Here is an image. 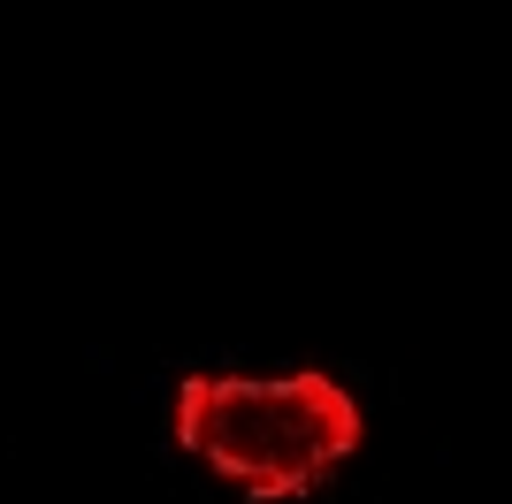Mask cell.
<instances>
[{"label":"cell","mask_w":512,"mask_h":504,"mask_svg":"<svg viewBox=\"0 0 512 504\" xmlns=\"http://www.w3.org/2000/svg\"><path fill=\"white\" fill-rule=\"evenodd\" d=\"M169 436L245 497H306L360 451V398L329 375H230L199 367L169 390Z\"/></svg>","instance_id":"obj_1"}]
</instances>
